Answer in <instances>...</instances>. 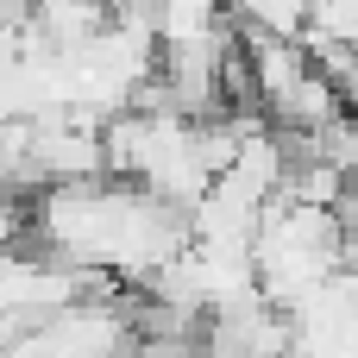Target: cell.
I'll list each match as a JSON object with an SVG mask.
<instances>
[{
    "mask_svg": "<svg viewBox=\"0 0 358 358\" xmlns=\"http://www.w3.org/2000/svg\"><path fill=\"white\" fill-rule=\"evenodd\" d=\"M308 31L358 50V0H315V6H308Z\"/></svg>",
    "mask_w": 358,
    "mask_h": 358,
    "instance_id": "obj_1",
    "label": "cell"
}]
</instances>
